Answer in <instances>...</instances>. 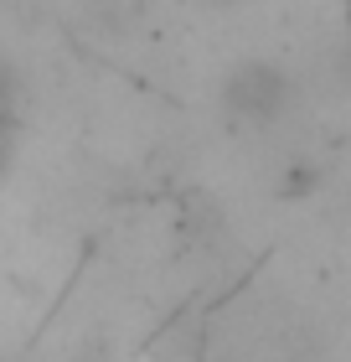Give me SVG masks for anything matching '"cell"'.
Returning a JSON list of instances; mask_svg holds the SVG:
<instances>
[{"instance_id": "obj_1", "label": "cell", "mask_w": 351, "mask_h": 362, "mask_svg": "<svg viewBox=\"0 0 351 362\" xmlns=\"http://www.w3.org/2000/svg\"><path fill=\"white\" fill-rule=\"evenodd\" d=\"M290 98H295V83H290V73L274 68V62H238L227 78H222V114L232 124H243V129H263V124H274L284 109H290Z\"/></svg>"}, {"instance_id": "obj_2", "label": "cell", "mask_w": 351, "mask_h": 362, "mask_svg": "<svg viewBox=\"0 0 351 362\" xmlns=\"http://www.w3.org/2000/svg\"><path fill=\"white\" fill-rule=\"evenodd\" d=\"M16 145H21V109H16V73L0 62V176L11 171Z\"/></svg>"}, {"instance_id": "obj_3", "label": "cell", "mask_w": 351, "mask_h": 362, "mask_svg": "<svg viewBox=\"0 0 351 362\" xmlns=\"http://www.w3.org/2000/svg\"><path fill=\"white\" fill-rule=\"evenodd\" d=\"M202 6H212V11H232V6H243V0H202Z\"/></svg>"}]
</instances>
